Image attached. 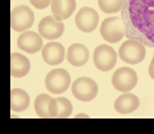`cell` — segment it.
<instances>
[{
  "label": "cell",
  "instance_id": "6da1fadb",
  "mask_svg": "<svg viewBox=\"0 0 154 134\" xmlns=\"http://www.w3.org/2000/svg\"><path fill=\"white\" fill-rule=\"evenodd\" d=\"M71 91L74 97L79 101L88 102L97 97L99 93V86L93 78L81 76L73 81Z\"/></svg>",
  "mask_w": 154,
  "mask_h": 134
},
{
  "label": "cell",
  "instance_id": "5bb4252c",
  "mask_svg": "<svg viewBox=\"0 0 154 134\" xmlns=\"http://www.w3.org/2000/svg\"><path fill=\"white\" fill-rule=\"evenodd\" d=\"M51 12L58 21H64L72 16L76 8L75 0H51Z\"/></svg>",
  "mask_w": 154,
  "mask_h": 134
},
{
  "label": "cell",
  "instance_id": "9a60e30c",
  "mask_svg": "<svg viewBox=\"0 0 154 134\" xmlns=\"http://www.w3.org/2000/svg\"><path fill=\"white\" fill-rule=\"evenodd\" d=\"M139 106H140V99L138 98V96L128 92L119 96L114 103L115 110L121 115H128L133 113L138 110Z\"/></svg>",
  "mask_w": 154,
  "mask_h": 134
},
{
  "label": "cell",
  "instance_id": "7a4b0ae2",
  "mask_svg": "<svg viewBox=\"0 0 154 134\" xmlns=\"http://www.w3.org/2000/svg\"><path fill=\"white\" fill-rule=\"evenodd\" d=\"M118 56L128 64H139L145 59L146 49L140 41L128 39L120 46L118 49Z\"/></svg>",
  "mask_w": 154,
  "mask_h": 134
},
{
  "label": "cell",
  "instance_id": "4fadbf2b",
  "mask_svg": "<svg viewBox=\"0 0 154 134\" xmlns=\"http://www.w3.org/2000/svg\"><path fill=\"white\" fill-rule=\"evenodd\" d=\"M89 58V51L82 43H73L67 51L66 59L72 66L80 67L86 64Z\"/></svg>",
  "mask_w": 154,
  "mask_h": 134
},
{
  "label": "cell",
  "instance_id": "ac0fdd59",
  "mask_svg": "<svg viewBox=\"0 0 154 134\" xmlns=\"http://www.w3.org/2000/svg\"><path fill=\"white\" fill-rule=\"evenodd\" d=\"M99 7L105 14H115L122 7L123 0H98Z\"/></svg>",
  "mask_w": 154,
  "mask_h": 134
},
{
  "label": "cell",
  "instance_id": "d6986e66",
  "mask_svg": "<svg viewBox=\"0 0 154 134\" xmlns=\"http://www.w3.org/2000/svg\"><path fill=\"white\" fill-rule=\"evenodd\" d=\"M58 101V115L57 118H69L73 111V105L71 101L65 97H59L57 98Z\"/></svg>",
  "mask_w": 154,
  "mask_h": 134
},
{
  "label": "cell",
  "instance_id": "7c38bea8",
  "mask_svg": "<svg viewBox=\"0 0 154 134\" xmlns=\"http://www.w3.org/2000/svg\"><path fill=\"white\" fill-rule=\"evenodd\" d=\"M41 55L48 65L56 66L61 64L65 59V48L62 43L51 41L42 48Z\"/></svg>",
  "mask_w": 154,
  "mask_h": 134
},
{
  "label": "cell",
  "instance_id": "7402d4cb",
  "mask_svg": "<svg viewBox=\"0 0 154 134\" xmlns=\"http://www.w3.org/2000/svg\"><path fill=\"white\" fill-rule=\"evenodd\" d=\"M75 118H89L88 115H84V113H78Z\"/></svg>",
  "mask_w": 154,
  "mask_h": 134
},
{
  "label": "cell",
  "instance_id": "3957f363",
  "mask_svg": "<svg viewBox=\"0 0 154 134\" xmlns=\"http://www.w3.org/2000/svg\"><path fill=\"white\" fill-rule=\"evenodd\" d=\"M100 33L105 41L110 43H117L123 38L125 33V28L121 18L111 17L102 22Z\"/></svg>",
  "mask_w": 154,
  "mask_h": 134
},
{
  "label": "cell",
  "instance_id": "ba28073f",
  "mask_svg": "<svg viewBox=\"0 0 154 134\" xmlns=\"http://www.w3.org/2000/svg\"><path fill=\"white\" fill-rule=\"evenodd\" d=\"M65 25L62 21H58L54 17H44L38 24V33L45 39L54 40L63 35Z\"/></svg>",
  "mask_w": 154,
  "mask_h": 134
},
{
  "label": "cell",
  "instance_id": "8fae6325",
  "mask_svg": "<svg viewBox=\"0 0 154 134\" xmlns=\"http://www.w3.org/2000/svg\"><path fill=\"white\" fill-rule=\"evenodd\" d=\"M17 44L28 54H35L43 48L42 36L34 31H25L18 37Z\"/></svg>",
  "mask_w": 154,
  "mask_h": 134
},
{
  "label": "cell",
  "instance_id": "44dd1931",
  "mask_svg": "<svg viewBox=\"0 0 154 134\" xmlns=\"http://www.w3.org/2000/svg\"><path fill=\"white\" fill-rule=\"evenodd\" d=\"M148 71H149V75L151 76V78L154 79V66L152 65V64H150V65H149Z\"/></svg>",
  "mask_w": 154,
  "mask_h": 134
},
{
  "label": "cell",
  "instance_id": "9c48e42d",
  "mask_svg": "<svg viewBox=\"0 0 154 134\" xmlns=\"http://www.w3.org/2000/svg\"><path fill=\"white\" fill-rule=\"evenodd\" d=\"M99 17L98 12L91 7L84 6L80 8L75 17V24L77 28L84 33H91L96 30L97 26L99 24Z\"/></svg>",
  "mask_w": 154,
  "mask_h": 134
},
{
  "label": "cell",
  "instance_id": "277c9868",
  "mask_svg": "<svg viewBox=\"0 0 154 134\" xmlns=\"http://www.w3.org/2000/svg\"><path fill=\"white\" fill-rule=\"evenodd\" d=\"M45 87L53 94H62L68 90L71 84V76L64 68L51 70L45 76Z\"/></svg>",
  "mask_w": 154,
  "mask_h": 134
},
{
  "label": "cell",
  "instance_id": "ffe728a7",
  "mask_svg": "<svg viewBox=\"0 0 154 134\" xmlns=\"http://www.w3.org/2000/svg\"><path fill=\"white\" fill-rule=\"evenodd\" d=\"M30 2L37 9H44L51 3V0H30Z\"/></svg>",
  "mask_w": 154,
  "mask_h": 134
},
{
  "label": "cell",
  "instance_id": "8992f818",
  "mask_svg": "<svg viewBox=\"0 0 154 134\" xmlns=\"http://www.w3.org/2000/svg\"><path fill=\"white\" fill-rule=\"evenodd\" d=\"M138 84V74L131 67H120L112 76V85L119 92H130Z\"/></svg>",
  "mask_w": 154,
  "mask_h": 134
},
{
  "label": "cell",
  "instance_id": "e0dca14e",
  "mask_svg": "<svg viewBox=\"0 0 154 134\" xmlns=\"http://www.w3.org/2000/svg\"><path fill=\"white\" fill-rule=\"evenodd\" d=\"M29 94L23 89L14 88L11 91V110L16 113L26 110L29 107Z\"/></svg>",
  "mask_w": 154,
  "mask_h": 134
},
{
  "label": "cell",
  "instance_id": "2e32d148",
  "mask_svg": "<svg viewBox=\"0 0 154 134\" xmlns=\"http://www.w3.org/2000/svg\"><path fill=\"white\" fill-rule=\"evenodd\" d=\"M31 64L26 56L20 53L11 55V74L14 78H24L29 73Z\"/></svg>",
  "mask_w": 154,
  "mask_h": 134
},
{
  "label": "cell",
  "instance_id": "5b68a950",
  "mask_svg": "<svg viewBox=\"0 0 154 134\" xmlns=\"http://www.w3.org/2000/svg\"><path fill=\"white\" fill-rule=\"evenodd\" d=\"M34 23V12L27 5H19L11 9V26L17 32H24Z\"/></svg>",
  "mask_w": 154,
  "mask_h": 134
},
{
  "label": "cell",
  "instance_id": "30bf717a",
  "mask_svg": "<svg viewBox=\"0 0 154 134\" xmlns=\"http://www.w3.org/2000/svg\"><path fill=\"white\" fill-rule=\"evenodd\" d=\"M34 108L39 118H57L58 101L48 94H40L34 101Z\"/></svg>",
  "mask_w": 154,
  "mask_h": 134
},
{
  "label": "cell",
  "instance_id": "52a82bcc",
  "mask_svg": "<svg viewBox=\"0 0 154 134\" xmlns=\"http://www.w3.org/2000/svg\"><path fill=\"white\" fill-rule=\"evenodd\" d=\"M94 63L101 71H109L115 66L117 54L115 49L107 44H101L94 51Z\"/></svg>",
  "mask_w": 154,
  "mask_h": 134
},
{
  "label": "cell",
  "instance_id": "603a6c76",
  "mask_svg": "<svg viewBox=\"0 0 154 134\" xmlns=\"http://www.w3.org/2000/svg\"><path fill=\"white\" fill-rule=\"evenodd\" d=\"M151 64L154 66V55H153V58H152V61H151Z\"/></svg>",
  "mask_w": 154,
  "mask_h": 134
}]
</instances>
